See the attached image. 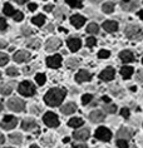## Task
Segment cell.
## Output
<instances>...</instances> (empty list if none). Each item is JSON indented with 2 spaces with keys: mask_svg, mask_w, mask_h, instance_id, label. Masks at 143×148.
Listing matches in <instances>:
<instances>
[{
  "mask_svg": "<svg viewBox=\"0 0 143 148\" xmlns=\"http://www.w3.org/2000/svg\"><path fill=\"white\" fill-rule=\"evenodd\" d=\"M74 138L77 140H86L89 138V129L87 128H83V129H79V131L74 132Z\"/></svg>",
  "mask_w": 143,
  "mask_h": 148,
  "instance_id": "9a60e30c",
  "label": "cell"
},
{
  "mask_svg": "<svg viewBox=\"0 0 143 148\" xmlns=\"http://www.w3.org/2000/svg\"><path fill=\"white\" fill-rule=\"evenodd\" d=\"M120 74H122V77L124 79L131 78L132 74H133V68H132V66H123V68L120 69Z\"/></svg>",
  "mask_w": 143,
  "mask_h": 148,
  "instance_id": "cb8c5ba5",
  "label": "cell"
},
{
  "mask_svg": "<svg viewBox=\"0 0 143 148\" xmlns=\"http://www.w3.org/2000/svg\"><path fill=\"white\" fill-rule=\"evenodd\" d=\"M70 23L74 25L75 28H82L84 23H86V18L82 15H73L70 18Z\"/></svg>",
  "mask_w": 143,
  "mask_h": 148,
  "instance_id": "e0dca14e",
  "label": "cell"
},
{
  "mask_svg": "<svg viewBox=\"0 0 143 148\" xmlns=\"http://www.w3.org/2000/svg\"><path fill=\"white\" fill-rule=\"evenodd\" d=\"M9 139L12 140L13 143H15V144H20L21 140H23V137H21V134H19V133H15V134H12V136H10Z\"/></svg>",
  "mask_w": 143,
  "mask_h": 148,
  "instance_id": "f1b7e54d",
  "label": "cell"
},
{
  "mask_svg": "<svg viewBox=\"0 0 143 148\" xmlns=\"http://www.w3.org/2000/svg\"><path fill=\"white\" fill-rule=\"evenodd\" d=\"M74 148H88V147L86 146V144H75Z\"/></svg>",
  "mask_w": 143,
  "mask_h": 148,
  "instance_id": "681fc988",
  "label": "cell"
},
{
  "mask_svg": "<svg viewBox=\"0 0 143 148\" xmlns=\"http://www.w3.org/2000/svg\"><path fill=\"white\" fill-rule=\"evenodd\" d=\"M89 119L94 123H99V122H103L104 121V113L101 112V110H93L90 114H89Z\"/></svg>",
  "mask_w": 143,
  "mask_h": 148,
  "instance_id": "4fadbf2b",
  "label": "cell"
},
{
  "mask_svg": "<svg viewBox=\"0 0 143 148\" xmlns=\"http://www.w3.org/2000/svg\"><path fill=\"white\" fill-rule=\"evenodd\" d=\"M68 124H69V127L78 128V127H80V125L83 124V121L80 119V118H72V119L68 122Z\"/></svg>",
  "mask_w": 143,
  "mask_h": 148,
  "instance_id": "484cf974",
  "label": "cell"
},
{
  "mask_svg": "<svg viewBox=\"0 0 143 148\" xmlns=\"http://www.w3.org/2000/svg\"><path fill=\"white\" fill-rule=\"evenodd\" d=\"M62 45V42H60V39H58V38H49L47 40V44H45V48H47V50H49V51H53V50H57L58 48H59Z\"/></svg>",
  "mask_w": 143,
  "mask_h": 148,
  "instance_id": "9c48e42d",
  "label": "cell"
},
{
  "mask_svg": "<svg viewBox=\"0 0 143 148\" xmlns=\"http://www.w3.org/2000/svg\"><path fill=\"white\" fill-rule=\"evenodd\" d=\"M31 21L35 25H38V27H42V25L44 24V21H45V18H44V15H36V16L33 18Z\"/></svg>",
  "mask_w": 143,
  "mask_h": 148,
  "instance_id": "83f0119b",
  "label": "cell"
},
{
  "mask_svg": "<svg viewBox=\"0 0 143 148\" xmlns=\"http://www.w3.org/2000/svg\"><path fill=\"white\" fill-rule=\"evenodd\" d=\"M114 74H116L114 69L111 68V66H108V68H105L103 72L99 74V78L102 80H105V82H109V80H112L114 78Z\"/></svg>",
  "mask_w": 143,
  "mask_h": 148,
  "instance_id": "8fae6325",
  "label": "cell"
},
{
  "mask_svg": "<svg viewBox=\"0 0 143 148\" xmlns=\"http://www.w3.org/2000/svg\"><path fill=\"white\" fill-rule=\"evenodd\" d=\"M6 148H12V147H6Z\"/></svg>",
  "mask_w": 143,
  "mask_h": 148,
  "instance_id": "91938a15",
  "label": "cell"
},
{
  "mask_svg": "<svg viewBox=\"0 0 143 148\" xmlns=\"http://www.w3.org/2000/svg\"><path fill=\"white\" fill-rule=\"evenodd\" d=\"M44 9H45L47 12H50V10L53 9V6H52V5H47V6H45V8H44Z\"/></svg>",
  "mask_w": 143,
  "mask_h": 148,
  "instance_id": "816d5d0a",
  "label": "cell"
},
{
  "mask_svg": "<svg viewBox=\"0 0 143 148\" xmlns=\"http://www.w3.org/2000/svg\"><path fill=\"white\" fill-rule=\"evenodd\" d=\"M120 6L126 12H132V10L137 9L139 6V0H122Z\"/></svg>",
  "mask_w": 143,
  "mask_h": 148,
  "instance_id": "ba28073f",
  "label": "cell"
},
{
  "mask_svg": "<svg viewBox=\"0 0 143 148\" xmlns=\"http://www.w3.org/2000/svg\"><path fill=\"white\" fill-rule=\"evenodd\" d=\"M117 137H118L119 139L127 140L132 137V132H131V129H128V128H120L118 131V133H117Z\"/></svg>",
  "mask_w": 143,
  "mask_h": 148,
  "instance_id": "44dd1931",
  "label": "cell"
},
{
  "mask_svg": "<svg viewBox=\"0 0 143 148\" xmlns=\"http://www.w3.org/2000/svg\"><path fill=\"white\" fill-rule=\"evenodd\" d=\"M126 35L129 39H139L143 35V30L138 25H128L126 28Z\"/></svg>",
  "mask_w": 143,
  "mask_h": 148,
  "instance_id": "3957f363",
  "label": "cell"
},
{
  "mask_svg": "<svg viewBox=\"0 0 143 148\" xmlns=\"http://www.w3.org/2000/svg\"><path fill=\"white\" fill-rule=\"evenodd\" d=\"M67 64H68V66H70V68H75V66L79 65V60L75 58H70V59H68Z\"/></svg>",
  "mask_w": 143,
  "mask_h": 148,
  "instance_id": "836d02e7",
  "label": "cell"
},
{
  "mask_svg": "<svg viewBox=\"0 0 143 148\" xmlns=\"http://www.w3.org/2000/svg\"><path fill=\"white\" fill-rule=\"evenodd\" d=\"M117 146H118V148H128V143L124 139H118L117 140Z\"/></svg>",
  "mask_w": 143,
  "mask_h": 148,
  "instance_id": "ab89813d",
  "label": "cell"
},
{
  "mask_svg": "<svg viewBox=\"0 0 143 148\" xmlns=\"http://www.w3.org/2000/svg\"><path fill=\"white\" fill-rule=\"evenodd\" d=\"M30 148H39V147H38V146H35V144H34V146H31Z\"/></svg>",
  "mask_w": 143,
  "mask_h": 148,
  "instance_id": "6f0895ef",
  "label": "cell"
},
{
  "mask_svg": "<svg viewBox=\"0 0 143 148\" xmlns=\"http://www.w3.org/2000/svg\"><path fill=\"white\" fill-rule=\"evenodd\" d=\"M90 78H92V75H90V73L88 72V70H79V72L77 73V75H75V80L77 82H79V83L87 82V80H89Z\"/></svg>",
  "mask_w": 143,
  "mask_h": 148,
  "instance_id": "5bb4252c",
  "label": "cell"
},
{
  "mask_svg": "<svg viewBox=\"0 0 143 148\" xmlns=\"http://www.w3.org/2000/svg\"><path fill=\"white\" fill-rule=\"evenodd\" d=\"M142 63H143V59H142Z\"/></svg>",
  "mask_w": 143,
  "mask_h": 148,
  "instance_id": "94428289",
  "label": "cell"
},
{
  "mask_svg": "<svg viewBox=\"0 0 143 148\" xmlns=\"http://www.w3.org/2000/svg\"><path fill=\"white\" fill-rule=\"evenodd\" d=\"M62 64V57L60 55H53V57L47 58V65L49 68H59Z\"/></svg>",
  "mask_w": 143,
  "mask_h": 148,
  "instance_id": "30bf717a",
  "label": "cell"
},
{
  "mask_svg": "<svg viewBox=\"0 0 143 148\" xmlns=\"http://www.w3.org/2000/svg\"><path fill=\"white\" fill-rule=\"evenodd\" d=\"M35 80H36V83H38L39 86H43V84L45 83V75H44V74H42V73L36 74Z\"/></svg>",
  "mask_w": 143,
  "mask_h": 148,
  "instance_id": "d6a6232c",
  "label": "cell"
},
{
  "mask_svg": "<svg viewBox=\"0 0 143 148\" xmlns=\"http://www.w3.org/2000/svg\"><path fill=\"white\" fill-rule=\"evenodd\" d=\"M29 58H30V53H28V51H25V50L16 51V53L14 54V60L18 63L27 62V60H29Z\"/></svg>",
  "mask_w": 143,
  "mask_h": 148,
  "instance_id": "7c38bea8",
  "label": "cell"
},
{
  "mask_svg": "<svg viewBox=\"0 0 143 148\" xmlns=\"http://www.w3.org/2000/svg\"><path fill=\"white\" fill-rule=\"evenodd\" d=\"M92 99H93V97H92L90 94H84L83 97H82V103H83L84 106H87L88 103H89V102L92 101Z\"/></svg>",
  "mask_w": 143,
  "mask_h": 148,
  "instance_id": "f35d334b",
  "label": "cell"
},
{
  "mask_svg": "<svg viewBox=\"0 0 143 148\" xmlns=\"http://www.w3.org/2000/svg\"><path fill=\"white\" fill-rule=\"evenodd\" d=\"M9 60V57L6 54L4 53H0V66H3V65H5L6 63H8Z\"/></svg>",
  "mask_w": 143,
  "mask_h": 148,
  "instance_id": "d590c367",
  "label": "cell"
},
{
  "mask_svg": "<svg viewBox=\"0 0 143 148\" xmlns=\"http://www.w3.org/2000/svg\"><path fill=\"white\" fill-rule=\"evenodd\" d=\"M6 27H8V24H6L5 19H3V18H0V30H5Z\"/></svg>",
  "mask_w": 143,
  "mask_h": 148,
  "instance_id": "f6af8a7d",
  "label": "cell"
},
{
  "mask_svg": "<svg viewBox=\"0 0 143 148\" xmlns=\"http://www.w3.org/2000/svg\"><path fill=\"white\" fill-rule=\"evenodd\" d=\"M15 1H18L19 4H24V3H27L28 0H15Z\"/></svg>",
  "mask_w": 143,
  "mask_h": 148,
  "instance_id": "f5cc1de1",
  "label": "cell"
},
{
  "mask_svg": "<svg viewBox=\"0 0 143 148\" xmlns=\"http://www.w3.org/2000/svg\"><path fill=\"white\" fill-rule=\"evenodd\" d=\"M43 121L48 127H58V124H59V119H58L57 114H54L53 112H48L47 114H44Z\"/></svg>",
  "mask_w": 143,
  "mask_h": 148,
  "instance_id": "5b68a950",
  "label": "cell"
},
{
  "mask_svg": "<svg viewBox=\"0 0 143 148\" xmlns=\"http://www.w3.org/2000/svg\"><path fill=\"white\" fill-rule=\"evenodd\" d=\"M137 79L139 82H143V69H139L137 73Z\"/></svg>",
  "mask_w": 143,
  "mask_h": 148,
  "instance_id": "bcb514c9",
  "label": "cell"
},
{
  "mask_svg": "<svg viewBox=\"0 0 143 148\" xmlns=\"http://www.w3.org/2000/svg\"><path fill=\"white\" fill-rule=\"evenodd\" d=\"M103 28H104V30H107L109 33L116 32L117 29H118V23L114 20H107L103 23Z\"/></svg>",
  "mask_w": 143,
  "mask_h": 148,
  "instance_id": "ac0fdd59",
  "label": "cell"
},
{
  "mask_svg": "<svg viewBox=\"0 0 143 148\" xmlns=\"http://www.w3.org/2000/svg\"><path fill=\"white\" fill-rule=\"evenodd\" d=\"M104 110L107 113H116L117 107L114 104H108V106H104Z\"/></svg>",
  "mask_w": 143,
  "mask_h": 148,
  "instance_id": "8d00e7d4",
  "label": "cell"
},
{
  "mask_svg": "<svg viewBox=\"0 0 143 148\" xmlns=\"http://www.w3.org/2000/svg\"><path fill=\"white\" fill-rule=\"evenodd\" d=\"M67 44L72 51H77L80 48V45H82V42H80V39H78V38H70V39H68Z\"/></svg>",
  "mask_w": 143,
  "mask_h": 148,
  "instance_id": "2e32d148",
  "label": "cell"
},
{
  "mask_svg": "<svg viewBox=\"0 0 143 148\" xmlns=\"http://www.w3.org/2000/svg\"><path fill=\"white\" fill-rule=\"evenodd\" d=\"M120 116L124 117V118H128L129 117V109L128 108H122L120 109Z\"/></svg>",
  "mask_w": 143,
  "mask_h": 148,
  "instance_id": "ee69618b",
  "label": "cell"
},
{
  "mask_svg": "<svg viewBox=\"0 0 143 148\" xmlns=\"http://www.w3.org/2000/svg\"><path fill=\"white\" fill-rule=\"evenodd\" d=\"M1 143H4V136L0 134V144H1Z\"/></svg>",
  "mask_w": 143,
  "mask_h": 148,
  "instance_id": "db71d44e",
  "label": "cell"
},
{
  "mask_svg": "<svg viewBox=\"0 0 143 148\" xmlns=\"http://www.w3.org/2000/svg\"><path fill=\"white\" fill-rule=\"evenodd\" d=\"M8 44H6L5 40H3V39H0V49H3V48H5Z\"/></svg>",
  "mask_w": 143,
  "mask_h": 148,
  "instance_id": "7dc6e473",
  "label": "cell"
},
{
  "mask_svg": "<svg viewBox=\"0 0 143 148\" xmlns=\"http://www.w3.org/2000/svg\"><path fill=\"white\" fill-rule=\"evenodd\" d=\"M4 14L5 15H9V16H13L14 14H15V10H14V8L9 4V3H6L4 5Z\"/></svg>",
  "mask_w": 143,
  "mask_h": 148,
  "instance_id": "4316f807",
  "label": "cell"
},
{
  "mask_svg": "<svg viewBox=\"0 0 143 148\" xmlns=\"http://www.w3.org/2000/svg\"><path fill=\"white\" fill-rule=\"evenodd\" d=\"M13 18H14V20L20 21V20H23L24 15H23V13H21V12H15V14L13 15Z\"/></svg>",
  "mask_w": 143,
  "mask_h": 148,
  "instance_id": "60d3db41",
  "label": "cell"
},
{
  "mask_svg": "<svg viewBox=\"0 0 143 148\" xmlns=\"http://www.w3.org/2000/svg\"><path fill=\"white\" fill-rule=\"evenodd\" d=\"M90 1H92V3H101L102 0H90Z\"/></svg>",
  "mask_w": 143,
  "mask_h": 148,
  "instance_id": "9f6ffc18",
  "label": "cell"
},
{
  "mask_svg": "<svg viewBox=\"0 0 143 148\" xmlns=\"http://www.w3.org/2000/svg\"><path fill=\"white\" fill-rule=\"evenodd\" d=\"M75 109H77V106L74 104V103H68V104H65V106L62 107L60 112L63 114H72V113L75 112Z\"/></svg>",
  "mask_w": 143,
  "mask_h": 148,
  "instance_id": "7402d4cb",
  "label": "cell"
},
{
  "mask_svg": "<svg viewBox=\"0 0 143 148\" xmlns=\"http://www.w3.org/2000/svg\"><path fill=\"white\" fill-rule=\"evenodd\" d=\"M102 99H103V102H107V103H111V99H109V97H105V95H104V97H103V98H102Z\"/></svg>",
  "mask_w": 143,
  "mask_h": 148,
  "instance_id": "f907efd6",
  "label": "cell"
},
{
  "mask_svg": "<svg viewBox=\"0 0 143 148\" xmlns=\"http://www.w3.org/2000/svg\"><path fill=\"white\" fill-rule=\"evenodd\" d=\"M98 25L95 24V23H90L89 25H88V28H87V32L88 33H90V34H95V33H98Z\"/></svg>",
  "mask_w": 143,
  "mask_h": 148,
  "instance_id": "f546056e",
  "label": "cell"
},
{
  "mask_svg": "<svg viewBox=\"0 0 143 148\" xmlns=\"http://www.w3.org/2000/svg\"><path fill=\"white\" fill-rule=\"evenodd\" d=\"M21 128H23L24 131H31V129L36 128V122L34 119H31V118L24 119L23 123H21Z\"/></svg>",
  "mask_w": 143,
  "mask_h": 148,
  "instance_id": "d6986e66",
  "label": "cell"
},
{
  "mask_svg": "<svg viewBox=\"0 0 143 148\" xmlns=\"http://www.w3.org/2000/svg\"><path fill=\"white\" fill-rule=\"evenodd\" d=\"M119 58L122 59L124 63H131V62H133L134 55L129 50H123V51H120V53H119Z\"/></svg>",
  "mask_w": 143,
  "mask_h": 148,
  "instance_id": "ffe728a7",
  "label": "cell"
},
{
  "mask_svg": "<svg viewBox=\"0 0 143 148\" xmlns=\"http://www.w3.org/2000/svg\"><path fill=\"white\" fill-rule=\"evenodd\" d=\"M16 124H18V119L15 117H13V116H5L4 119L1 121V127L4 129H8V131L9 129L15 128Z\"/></svg>",
  "mask_w": 143,
  "mask_h": 148,
  "instance_id": "8992f818",
  "label": "cell"
},
{
  "mask_svg": "<svg viewBox=\"0 0 143 148\" xmlns=\"http://www.w3.org/2000/svg\"><path fill=\"white\" fill-rule=\"evenodd\" d=\"M18 90H19V93L21 95H24V97H31V95L35 93V87L33 83L28 82V80H24V82H21L19 84Z\"/></svg>",
  "mask_w": 143,
  "mask_h": 148,
  "instance_id": "7a4b0ae2",
  "label": "cell"
},
{
  "mask_svg": "<svg viewBox=\"0 0 143 148\" xmlns=\"http://www.w3.org/2000/svg\"><path fill=\"white\" fill-rule=\"evenodd\" d=\"M65 98V90L62 88H52L47 92V94L44 95V101L48 106L50 107H57L59 106L63 99Z\"/></svg>",
  "mask_w": 143,
  "mask_h": 148,
  "instance_id": "6da1fadb",
  "label": "cell"
},
{
  "mask_svg": "<svg viewBox=\"0 0 143 148\" xmlns=\"http://www.w3.org/2000/svg\"><path fill=\"white\" fill-rule=\"evenodd\" d=\"M1 110H3V106L0 104V112H1Z\"/></svg>",
  "mask_w": 143,
  "mask_h": 148,
  "instance_id": "680465c9",
  "label": "cell"
},
{
  "mask_svg": "<svg viewBox=\"0 0 143 148\" xmlns=\"http://www.w3.org/2000/svg\"><path fill=\"white\" fill-rule=\"evenodd\" d=\"M6 106H8L9 109L14 110V112H19V110H23L25 108V102L19 98H12L6 102Z\"/></svg>",
  "mask_w": 143,
  "mask_h": 148,
  "instance_id": "277c9868",
  "label": "cell"
},
{
  "mask_svg": "<svg viewBox=\"0 0 143 148\" xmlns=\"http://www.w3.org/2000/svg\"><path fill=\"white\" fill-rule=\"evenodd\" d=\"M12 92H13V84L5 83V84H3V86H0V93L3 95H9Z\"/></svg>",
  "mask_w": 143,
  "mask_h": 148,
  "instance_id": "603a6c76",
  "label": "cell"
},
{
  "mask_svg": "<svg viewBox=\"0 0 143 148\" xmlns=\"http://www.w3.org/2000/svg\"><path fill=\"white\" fill-rule=\"evenodd\" d=\"M95 43H97V40H95V38H93V36H90V38L87 39V45L88 47H94Z\"/></svg>",
  "mask_w": 143,
  "mask_h": 148,
  "instance_id": "7bdbcfd3",
  "label": "cell"
},
{
  "mask_svg": "<svg viewBox=\"0 0 143 148\" xmlns=\"http://www.w3.org/2000/svg\"><path fill=\"white\" fill-rule=\"evenodd\" d=\"M0 77H1V75H0Z\"/></svg>",
  "mask_w": 143,
  "mask_h": 148,
  "instance_id": "6125c7cd",
  "label": "cell"
},
{
  "mask_svg": "<svg viewBox=\"0 0 143 148\" xmlns=\"http://www.w3.org/2000/svg\"><path fill=\"white\" fill-rule=\"evenodd\" d=\"M35 9H36V4H34V3H31V4H29V10H31V12H34Z\"/></svg>",
  "mask_w": 143,
  "mask_h": 148,
  "instance_id": "c3c4849f",
  "label": "cell"
},
{
  "mask_svg": "<svg viewBox=\"0 0 143 148\" xmlns=\"http://www.w3.org/2000/svg\"><path fill=\"white\" fill-rule=\"evenodd\" d=\"M6 74H8L9 77H16L18 74H19V70H18L15 66H9V68L6 69Z\"/></svg>",
  "mask_w": 143,
  "mask_h": 148,
  "instance_id": "4dcf8cb0",
  "label": "cell"
},
{
  "mask_svg": "<svg viewBox=\"0 0 143 148\" xmlns=\"http://www.w3.org/2000/svg\"><path fill=\"white\" fill-rule=\"evenodd\" d=\"M109 55H111V53H109L108 50H104V49L99 50V53H98V57L101 59H107V58H109Z\"/></svg>",
  "mask_w": 143,
  "mask_h": 148,
  "instance_id": "74e56055",
  "label": "cell"
},
{
  "mask_svg": "<svg viewBox=\"0 0 143 148\" xmlns=\"http://www.w3.org/2000/svg\"><path fill=\"white\" fill-rule=\"evenodd\" d=\"M95 138H98L101 140H109L112 138V133L108 128L99 127L97 131H95Z\"/></svg>",
  "mask_w": 143,
  "mask_h": 148,
  "instance_id": "52a82bcc",
  "label": "cell"
},
{
  "mask_svg": "<svg viewBox=\"0 0 143 148\" xmlns=\"http://www.w3.org/2000/svg\"><path fill=\"white\" fill-rule=\"evenodd\" d=\"M21 32H23V34L24 35H30L31 33H33V30H31V28H29V27H23L21 28Z\"/></svg>",
  "mask_w": 143,
  "mask_h": 148,
  "instance_id": "b9f144b4",
  "label": "cell"
},
{
  "mask_svg": "<svg viewBox=\"0 0 143 148\" xmlns=\"http://www.w3.org/2000/svg\"><path fill=\"white\" fill-rule=\"evenodd\" d=\"M102 10H103L105 14H111V13H113V10H114V4H113L112 1L104 3L103 6H102Z\"/></svg>",
  "mask_w": 143,
  "mask_h": 148,
  "instance_id": "d4e9b609",
  "label": "cell"
},
{
  "mask_svg": "<svg viewBox=\"0 0 143 148\" xmlns=\"http://www.w3.org/2000/svg\"><path fill=\"white\" fill-rule=\"evenodd\" d=\"M138 16L141 18V19L143 20V12H138Z\"/></svg>",
  "mask_w": 143,
  "mask_h": 148,
  "instance_id": "11a10c76",
  "label": "cell"
},
{
  "mask_svg": "<svg viewBox=\"0 0 143 148\" xmlns=\"http://www.w3.org/2000/svg\"><path fill=\"white\" fill-rule=\"evenodd\" d=\"M28 47L29 48H34V49H38V48L40 47V40L39 39H33L30 40V42H28Z\"/></svg>",
  "mask_w": 143,
  "mask_h": 148,
  "instance_id": "1f68e13d",
  "label": "cell"
},
{
  "mask_svg": "<svg viewBox=\"0 0 143 148\" xmlns=\"http://www.w3.org/2000/svg\"><path fill=\"white\" fill-rule=\"evenodd\" d=\"M72 8H82V3L78 1V0H65Z\"/></svg>",
  "mask_w": 143,
  "mask_h": 148,
  "instance_id": "e575fe53",
  "label": "cell"
}]
</instances>
